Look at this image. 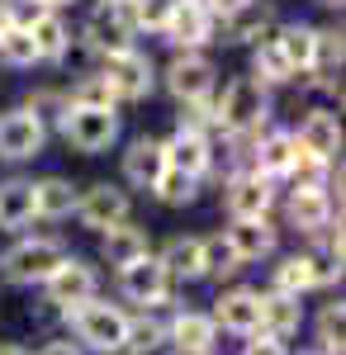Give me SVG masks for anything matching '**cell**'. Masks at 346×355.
<instances>
[{
	"mask_svg": "<svg viewBox=\"0 0 346 355\" xmlns=\"http://www.w3.org/2000/svg\"><path fill=\"white\" fill-rule=\"evenodd\" d=\"M209 123L213 137H256L266 123H275V90H266L247 71L218 81L209 100Z\"/></svg>",
	"mask_w": 346,
	"mask_h": 355,
	"instance_id": "cell-1",
	"label": "cell"
},
{
	"mask_svg": "<svg viewBox=\"0 0 346 355\" xmlns=\"http://www.w3.org/2000/svg\"><path fill=\"white\" fill-rule=\"evenodd\" d=\"M57 322H62V331H67L85 355H124L129 351V336H133V313H129L124 303L105 299V294L76 303V308L62 313Z\"/></svg>",
	"mask_w": 346,
	"mask_h": 355,
	"instance_id": "cell-2",
	"label": "cell"
},
{
	"mask_svg": "<svg viewBox=\"0 0 346 355\" xmlns=\"http://www.w3.org/2000/svg\"><path fill=\"white\" fill-rule=\"evenodd\" d=\"M67 251L72 246L62 242L57 232H33L28 227V232H19V237H10L0 246V279L15 284V289H38L67 261Z\"/></svg>",
	"mask_w": 346,
	"mask_h": 355,
	"instance_id": "cell-3",
	"label": "cell"
},
{
	"mask_svg": "<svg viewBox=\"0 0 346 355\" xmlns=\"http://www.w3.org/2000/svg\"><path fill=\"white\" fill-rule=\"evenodd\" d=\"M218 81L223 76L209 53H171L166 62H157V90H166L176 110H209Z\"/></svg>",
	"mask_w": 346,
	"mask_h": 355,
	"instance_id": "cell-4",
	"label": "cell"
},
{
	"mask_svg": "<svg viewBox=\"0 0 346 355\" xmlns=\"http://www.w3.org/2000/svg\"><path fill=\"white\" fill-rule=\"evenodd\" d=\"M275 214H280V227L313 242L322 232L342 227V190H280Z\"/></svg>",
	"mask_w": 346,
	"mask_h": 355,
	"instance_id": "cell-5",
	"label": "cell"
},
{
	"mask_svg": "<svg viewBox=\"0 0 346 355\" xmlns=\"http://www.w3.org/2000/svg\"><path fill=\"white\" fill-rule=\"evenodd\" d=\"M114 294L119 303L129 308V313H171L176 308V284L166 279L157 256H142L133 266H124V270H114Z\"/></svg>",
	"mask_w": 346,
	"mask_h": 355,
	"instance_id": "cell-6",
	"label": "cell"
},
{
	"mask_svg": "<svg viewBox=\"0 0 346 355\" xmlns=\"http://www.w3.org/2000/svg\"><path fill=\"white\" fill-rule=\"evenodd\" d=\"M218 204L228 218H275V204H280V180H270L252 166L238 171H223L218 175Z\"/></svg>",
	"mask_w": 346,
	"mask_h": 355,
	"instance_id": "cell-7",
	"label": "cell"
},
{
	"mask_svg": "<svg viewBox=\"0 0 346 355\" xmlns=\"http://www.w3.org/2000/svg\"><path fill=\"white\" fill-rule=\"evenodd\" d=\"M53 137H62L76 157H105L124 142V110H81V105H72Z\"/></svg>",
	"mask_w": 346,
	"mask_h": 355,
	"instance_id": "cell-8",
	"label": "cell"
},
{
	"mask_svg": "<svg viewBox=\"0 0 346 355\" xmlns=\"http://www.w3.org/2000/svg\"><path fill=\"white\" fill-rule=\"evenodd\" d=\"M95 71L109 81V90H114V100H119V105H142V100H152V95H157V57L147 53L142 43L124 48V53L100 57V62H95Z\"/></svg>",
	"mask_w": 346,
	"mask_h": 355,
	"instance_id": "cell-9",
	"label": "cell"
},
{
	"mask_svg": "<svg viewBox=\"0 0 346 355\" xmlns=\"http://www.w3.org/2000/svg\"><path fill=\"white\" fill-rule=\"evenodd\" d=\"M105 289V275H100V266L90 261V256H76V251H67V261L57 266L43 284H38V294H43V308L53 313V318H62V313H72L76 303L95 299Z\"/></svg>",
	"mask_w": 346,
	"mask_h": 355,
	"instance_id": "cell-10",
	"label": "cell"
},
{
	"mask_svg": "<svg viewBox=\"0 0 346 355\" xmlns=\"http://www.w3.org/2000/svg\"><path fill=\"white\" fill-rule=\"evenodd\" d=\"M138 43V28L129 24L124 5H90V15L76 24V53L90 57V67L109 53H124Z\"/></svg>",
	"mask_w": 346,
	"mask_h": 355,
	"instance_id": "cell-11",
	"label": "cell"
},
{
	"mask_svg": "<svg viewBox=\"0 0 346 355\" xmlns=\"http://www.w3.org/2000/svg\"><path fill=\"white\" fill-rule=\"evenodd\" d=\"M133 190H124L119 180H90V185H81L76 194V214H72V223H76L81 232H105V227H114V223L133 218Z\"/></svg>",
	"mask_w": 346,
	"mask_h": 355,
	"instance_id": "cell-12",
	"label": "cell"
},
{
	"mask_svg": "<svg viewBox=\"0 0 346 355\" xmlns=\"http://www.w3.org/2000/svg\"><path fill=\"white\" fill-rule=\"evenodd\" d=\"M53 133L24 110V105H10L0 110V166L19 171V166H33L43 152H48Z\"/></svg>",
	"mask_w": 346,
	"mask_h": 355,
	"instance_id": "cell-13",
	"label": "cell"
},
{
	"mask_svg": "<svg viewBox=\"0 0 346 355\" xmlns=\"http://www.w3.org/2000/svg\"><path fill=\"white\" fill-rule=\"evenodd\" d=\"M157 38H166L171 53H209L218 43V15L195 5V0H176V10H171V19Z\"/></svg>",
	"mask_w": 346,
	"mask_h": 355,
	"instance_id": "cell-14",
	"label": "cell"
},
{
	"mask_svg": "<svg viewBox=\"0 0 346 355\" xmlns=\"http://www.w3.org/2000/svg\"><path fill=\"white\" fill-rule=\"evenodd\" d=\"M152 246H157V237H152L147 223L124 218L114 227H105V232H95V266H105L114 275L124 266H133V261H142V256H152Z\"/></svg>",
	"mask_w": 346,
	"mask_h": 355,
	"instance_id": "cell-15",
	"label": "cell"
},
{
	"mask_svg": "<svg viewBox=\"0 0 346 355\" xmlns=\"http://www.w3.org/2000/svg\"><path fill=\"white\" fill-rule=\"evenodd\" d=\"M209 318L218 322V331H228V336H256L261 331V289L256 284H223L218 294H213V308Z\"/></svg>",
	"mask_w": 346,
	"mask_h": 355,
	"instance_id": "cell-16",
	"label": "cell"
},
{
	"mask_svg": "<svg viewBox=\"0 0 346 355\" xmlns=\"http://www.w3.org/2000/svg\"><path fill=\"white\" fill-rule=\"evenodd\" d=\"M299 157H318V162H342V110H322L308 105L290 128Z\"/></svg>",
	"mask_w": 346,
	"mask_h": 355,
	"instance_id": "cell-17",
	"label": "cell"
},
{
	"mask_svg": "<svg viewBox=\"0 0 346 355\" xmlns=\"http://www.w3.org/2000/svg\"><path fill=\"white\" fill-rule=\"evenodd\" d=\"M275 24H280V15H275L270 0H238V5H228L218 15V43L223 48H252Z\"/></svg>",
	"mask_w": 346,
	"mask_h": 355,
	"instance_id": "cell-18",
	"label": "cell"
},
{
	"mask_svg": "<svg viewBox=\"0 0 346 355\" xmlns=\"http://www.w3.org/2000/svg\"><path fill=\"white\" fill-rule=\"evenodd\" d=\"M161 331L181 355H218V346H223V331L209 318V308H171Z\"/></svg>",
	"mask_w": 346,
	"mask_h": 355,
	"instance_id": "cell-19",
	"label": "cell"
},
{
	"mask_svg": "<svg viewBox=\"0 0 346 355\" xmlns=\"http://www.w3.org/2000/svg\"><path fill=\"white\" fill-rule=\"evenodd\" d=\"M166 171V157H161V137L157 133H138L124 142L119 152V185L133 194H152L157 175Z\"/></svg>",
	"mask_w": 346,
	"mask_h": 355,
	"instance_id": "cell-20",
	"label": "cell"
},
{
	"mask_svg": "<svg viewBox=\"0 0 346 355\" xmlns=\"http://www.w3.org/2000/svg\"><path fill=\"white\" fill-rule=\"evenodd\" d=\"M280 223L275 218H228V227H223V237H228V246L238 251L242 266H261V261H270L275 251H280Z\"/></svg>",
	"mask_w": 346,
	"mask_h": 355,
	"instance_id": "cell-21",
	"label": "cell"
},
{
	"mask_svg": "<svg viewBox=\"0 0 346 355\" xmlns=\"http://www.w3.org/2000/svg\"><path fill=\"white\" fill-rule=\"evenodd\" d=\"M28 38H33L38 67H67L76 53V24H72V15H57V10H43L28 24Z\"/></svg>",
	"mask_w": 346,
	"mask_h": 355,
	"instance_id": "cell-22",
	"label": "cell"
},
{
	"mask_svg": "<svg viewBox=\"0 0 346 355\" xmlns=\"http://www.w3.org/2000/svg\"><path fill=\"white\" fill-rule=\"evenodd\" d=\"M152 256L161 261V270H166V279H171L176 289H186V284H199V279H204L199 232H171L161 246H152Z\"/></svg>",
	"mask_w": 346,
	"mask_h": 355,
	"instance_id": "cell-23",
	"label": "cell"
},
{
	"mask_svg": "<svg viewBox=\"0 0 346 355\" xmlns=\"http://www.w3.org/2000/svg\"><path fill=\"white\" fill-rule=\"evenodd\" d=\"M294 162H299V147H294L290 128L266 123L261 133L252 137V171H261V175H270V180H285Z\"/></svg>",
	"mask_w": 346,
	"mask_h": 355,
	"instance_id": "cell-24",
	"label": "cell"
},
{
	"mask_svg": "<svg viewBox=\"0 0 346 355\" xmlns=\"http://www.w3.org/2000/svg\"><path fill=\"white\" fill-rule=\"evenodd\" d=\"M38 223L33 209V175H5L0 180V237H19Z\"/></svg>",
	"mask_w": 346,
	"mask_h": 355,
	"instance_id": "cell-25",
	"label": "cell"
},
{
	"mask_svg": "<svg viewBox=\"0 0 346 355\" xmlns=\"http://www.w3.org/2000/svg\"><path fill=\"white\" fill-rule=\"evenodd\" d=\"M76 194L81 185L72 175H33V209H38V223H72L76 214Z\"/></svg>",
	"mask_w": 346,
	"mask_h": 355,
	"instance_id": "cell-26",
	"label": "cell"
},
{
	"mask_svg": "<svg viewBox=\"0 0 346 355\" xmlns=\"http://www.w3.org/2000/svg\"><path fill=\"white\" fill-rule=\"evenodd\" d=\"M270 294H290V299H308L313 294V270H308V251H275L270 256V275H266Z\"/></svg>",
	"mask_w": 346,
	"mask_h": 355,
	"instance_id": "cell-27",
	"label": "cell"
},
{
	"mask_svg": "<svg viewBox=\"0 0 346 355\" xmlns=\"http://www.w3.org/2000/svg\"><path fill=\"white\" fill-rule=\"evenodd\" d=\"M308 327V313H304V299H290V294H270L261 289V331L285 341L290 346L299 331Z\"/></svg>",
	"mask_w": 346,
	"mask_h": 355,
	"instance_id": "cell-28",
	"label": "cell"
},
{
	"mask_svg": "<svg viewBox=\"0 0 346 355\" xmlns=\"http://www.w3.org/2000/svg\"><path fill=\"white\" fill-rule=\"evenodd\" d=\"M252 53V67H247V76H256V81L266 85V90H285V85H294L299 81V71H294L290 62H285V53L275 48V38H261V43H252L247 48Z\"/></svg>",
	"mask_w": 346,
	"mask_h": 355,
	"instance_id": "cell-29",
	"label": "cell"
},
{
	"mask_svg": "<svg viewBox=\"0 0 346 355\" xmlns=\"http://www.w3.org/2000/svg\"><path fill=\"white\" fill-rule=\"evenodd\" d=\"M313 19H280V24L270 28V38H275V48L285 53V62H290L294 71L304 76L308 67H313Z\"/></svg>",
	"mask_w": 346,
	"mask_h": 355,
	"instance_id": "cell-30",
	"label": "cell"
},
{
	"mask_svg": "<svg viewBox=\"0 0 346 355\" xmlns=\"http://www.w3.org/2000/svg\"><path fill=\"white\" fill-rule=\"evenodd\" d=\"M199 251H204V279H213L218 289L223 284H233L247 266L238 261V251L228 246V237H223V227H213V232H199Z\"/></svg>",
	"mask_w": 346,
	"mask_h": 355,
	"instance_id": "cell-31",
	"label": "cell"
},
{
	"mask_svg": "<svg viewBox=\"0 0 346 355\" xmlns=\"http://www.w3.org/2000/svg\"><path fill=\"white\" fill-rule=\"evenodd\" d=\"M48 133H57V123L67 119V110H72V100H67V85H57V81H38V85H28L24 90V100H19Z\"/></svg>",
	"mask_w": 346,
	"mask_h": 355,
	"instance_id": "cell-32",
	"label": "cell"
},
{
	"mask_svg": "<svg viewBox=\"0 0 346 355\" xmlns=\"http://www.w3.org/2000/svg\"><path fill=\"white\" fill-rule=\"evenodd\" d=\"M199 194H204V180H195L186 171H161L157 185H152V199H157L161 209H190V204H199Z\"/></svg>",
	"mask_w": 346,
	"mask_h": 355,
	"instance_id": "cell-33",
	"label": "cell"
},
{
	"mask_svg": "<svg viewBox=\"0 0 346 355\" xmlns=\"http://www.w3.org/2000/svg\"><path fill=\"white\" fill-rule=\"evenodd\" d=\"M342 336H346V308H342V294H327L318 303V318H313V346L322 351L342 355Z\"/></svg>",
	"mask_w": 346,
	"mask_h": 355,
	"instance_id": "cell-34",
	"label": "cell"
},
{
	"mask_svg": "<svg viewBox=\"0 0 346 355\" xmlns=\"http://www.w3.org/2000/svg\"><path fill=\"white\" fill-rule=\"evenodd\" d=\"M67 100L72 105H81V110H124L119 100H114V90H109V81L95 71V67H85L76 81L67 85Z\"/></svg>",
	"mask_w": 346,
	"mask_h": 355,
	"instance_id": "cell-35",
	"label": "cell"
},
{
	"mask_svg": "<svg viewBox=\"0 0 346 355\" xmlns=\"http://www.w3.org/2000/svg\"><path fill=\"white\" fill-rule=\"evenodd\" d=\"M342 62H346L342 24H318V28H313V67H308V71H322V76H342Z\"/></svg>",
	"mask_w": 346,
	"mask_h": 355,
	"instance_id": "cell-36",
	"label": "cell"
},
{
	"mask_svg": "<svg viewBox=\"0 0 346 355\" xmlns=\"http://www.w3.org/2000/svg\"><path fill=\"white\" fill-rule=\"evenodd\" d=\"M0 67H5V71H33V67H38V53H33L28 28H19V24L0 28Z\"/></svg>",
	"mask_w": 346,
	"mask_h": 355,
	"instance_id": "cell-37",
	"label": "cell"
},
{
	"mask_svg": "<svg viewBox=\"0 0 346 355\" xmlns=\"http://www.w3.org/2000/svg\"><path fill=\"white\" fill-rule=\"evenodd\" d=\"M171 10H176V0H129V5H124V15H129V24L138 28V38H142V33H161L166 19H171Z\"/></svg>",
	"mask_w": 346,
	"mask_h": 355,
	"instance_id": "cell-38",
	"label": "cell"
},
{
	"mask_svg": "<svg viewBox=\"0 0 346 355\" xmlns=\"http://www.w3.org/2000/svg\"><path fill=\"white\" fill-rule=\"evenodd\" d=\"M242 355H294L285 341H275L266 331H256V336H242Z\"/></svg>",
	"mask_w": 346,
	"mask_h": 355,
	"instance_id": "cell-39",
	"label": "cell"
},
{
	"mask_svg": "<svg viewBox=\"0 0 346 355\" xmlns=\"http://www.w3.org/2000/svg\"><path fill=\"white\" fill-rule=\"evenodd\" d=\"M33 355H85V351H81L67 331H57V336H48V341H38V351H33Z\"/></svg>",
	"mask_w": 346,
	"mask_h": 355,
	"instance_id": "cell-40",
	"label": "cell"
},
{
	"mask_svg": "<svg viewBox=\"0 0 346 355\" xmlns=\"http://www.w3.org/2000/svg\"><path fill=\"white\" fill-rule=\"evenodd\" d=\"M124 355H181V351H176V346L166 341V331H161V336H147V341H133V346H129Z\"/></svg>",
	"mask_w": 346,
	"mask_h": 355,
	"instance_id": "cell-41",
	"label": "cell"
},
{
	"mask_svg": "<svg viewBox=\"0 0 346 355\" xmlns=\"http://www.w3.org/2000/svg\"><path fill=\"white\" fill-rule=\"evenodd\" d=\"M38 5H43V10H57V15H67V10H76L81 0H38Z\"/></svg>",
	"mask_w": 346,
	"mask_h": 355,
	"instance_id": "cell-42",
	"label": "cell"
},
{
	"mask_svg": "<svg viewBox=\"0 0 346 355\" xmlns=\"http://www.w3.org/2000/svg\"><path fill=\"white\" fill-rule=\"evenodd\" d=\"M0 355H33V351L19 346V341H0Z\"/></svg>",
	"mask_w": 346,
	"mask_h": 355,
	"instance_id": "cell-43",
	"label": "cell"
},
{
	"mask_svg": "<svg viewBox=\"0 0 346 355\" xmlns=\"http://www.w3.org/2000/svg\"><path fill=\"white\" fill-rule=\"evenodd\" d=\"M318 10H327V15H342V0H318Z\"/></svg>",
	"mask_w": 346,
	"mask_h": 355,
	"instance_id": "cell-44",
	"label": "cell"
},
{
	"mask_svg": "<svg viewBox=\"0 0 346 355\" xmlns=\"http://www.w3.org/2000/svg\"><path fill=\"white\" fill-rule=\"evenodd\" d=\"M299 355H332V351H322V346H308V351H299Z\"/></svg>",
	"mask_w": 346,
	"mask_h": 355,
	"instance_id": "cell-45",
	"label": "cell"
},
{
	"mask_svg": "<svg viewBox=\"0 0 346 355\" xmlns=\"http://www.w3.org/2000/svg\"><path fill=\"white\" fill-rule=\"evenodd\" d=\"M95 5H129V0H95Z\"/></svg>",
	"mask_w": 346,
	"mask_h": 355,
	"instance_id": "cell-46",
	"label": "cell"
}]
</instances>
